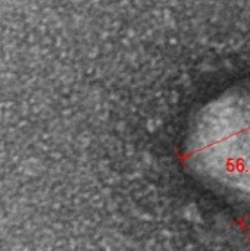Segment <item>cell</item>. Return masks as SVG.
<instances>
[{
    "label": "cell",
    "mask_w": 250,
    "mask_h": 251,
    "mask_svg": "<svg viewBox=\"0 0 250 251\" xmlns=\"http://www.w3.org/2000/svg\"><path fill=\"white\" fill-rule=\"evenodd\" d=\"M189 157L212 181L250 193V90L222 94L200 112Z\"/></svg>",
    "instance_id": "1"
}]
</instances>
